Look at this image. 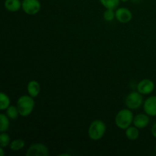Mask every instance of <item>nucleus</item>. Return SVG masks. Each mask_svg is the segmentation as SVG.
<instances>
[{
    "mask_svg": "<svg viewBox=\"0 0 156 156\" xmlns=\"http://www.w3.org/2000/svg\"><path fill=\"white\" fill-rule=\"evenodd\" d=\"M16 106L19 114L21 117H28L34 111L35 106L34 98H32L29 94L21 96L17 101Z\"/></svg>",
    "mask_w": 156,
    "mask_h": 156,
    "instance_id": "f257e3e1",
    "label": "nucleus"
},
{
    "mask_svg": "<svg viewBox=\"0 0 156 156\" xmlns=\"http://www.w3.org/2000/svg\"><path fill=\"white\" fill-rule=\"evenodd\" d=\"M107 130L106 124L101 120H94L88 127V134L89 138L94 141L101 140Z\"/></svg>",
    "mask_w": 156,
    "mask_h": 156,
    "instance_id": "f03ea898",
    "label": "nucleus"
},
{
    "mask_svg": "<svg viewBox=\"0 0 156 156\" xmlns=\"http://www.w3.org/2000/svg\"><path fill=\"white\" fill-rule=\"evenodd\" d=\"M134 116L129 108L122 109L119 111L115 117V124L121 129H127L133 122Z\"/></svg>",
    "mask_w": 156,
    "mask_h": 156,
    "instance_id": "7ed1b4c3",
    "label": "nucleus"
},
{
    "mask_svg": "<svg viewBox=\"0 0 156 156\" xmlns=\"http://www.w3.org/2000/svg\"><path fill=\"white\" fill-rule=\"evenodd\" d=\"M143 103V96L138 91H132L128 94L125 98V105L130 110H137L140 108Z\"/></svg>",
    "mask_w": 156,
    "mask_h": 156,
    "instance_id": "20e7f679",
    "label": "nucleus"
},
{
    "mask_svg": "<svg viewBox=\"0 0 156 156\" xmlns=\"http://www.w3.org/2000/svg\"><path fill=\"white\" fill-rule=\"evenodd\" d=\"M21 9L27 15H35L41 11V4L39 0H23Z\"/></svg>",
    "mask_w": 156,
    "mask_h": 156,
    "instance_id": "39448f33",
    "label": "nucleus"
},
{
    "mask_svg": "<svg viewBox=\"0 0 156 156\" xmlns=\"http://www.w3.org/2000/svg\"><path fill=\"white\" fill-rule=\"evenodd\" d=\"M27 156H47L49 155V149L47 146L43 143H34L27 149L26 152Z\"/></svg>",
    "mask_w": 156,
    "mask_h": 156,
    "instance_id": "423d86ee",
    "label": "nucleus"
},
{
    "mask_svg": "<svg viewBox=\"0 0 156 156\" xmlns=\"http://www.w3.org/2000/svg\"><path fill=\"white\" fill-rule=\"evenodd\" d=\"M115 18L120 23L127 24L132 20L133 14L127 8H117L115 12Z\"/></svg>",
    "mask_w": 156,
    "mask_h": 156,
    "instance_id": "0eeeda50",
    "label": "nucleus"
},
{
    "mask_svg": "<svg viewBox=\"0 0 156 156\" xmlns=\"http://www.w3.org/2000/svg\"><path fill=\"white\" fill-rule=\"evenodd\" d=\"M137 91L142 94H149L155 89V84L151 79H145L137 84Z\"/></svg>",
    "mask_w": 156,
    "mask_h": 156,
    "instance_id": "6e6552de",
    "label": "nucleus"
},
{
    "mask_svg": "<svg viewBox=\"0 0 156 156\" xmlns=\"http://www.w3.org/2000/svg\"><path fill=\"white\" fill-rule=\"evenodd\" d=\"M143 110L146 114L151 117L156 116V95L148 98L143 103Z\"/></svg>",
    "mask_w": 156,
    "mask_h": 156,
    "instance_id": "1a4fd4ad",
    "label": "nucleus"
},
{
    "mask_svg": "<svg viewBox=\"0 0 156 156\" xmlns=\"http://www.w3.org/2000/svg\"><path fill=\"white\" fill-rule=\"evenodd\" d=\"M149 117L148 114H139L134 117L133 124V126H136L139 129H144L149 125Z\"/></svg>",
    "mask_w": 156,
    "mask_h": 156,
    "instance_id": "9d476101",
    "label": "nucleus"
},
{
    "mask_svg": "<svg viewBox=\"0 0 156 156\" xmlns=\"http://www.w3.org/2000/svg\"><path fill=\"white\" fill-rule=\"evenodd\" d=\"M27 93L32 98H36L39 95L41 91V85L39 82L36 80H32L27 83Z\"/></svg>",
    "mask_w": 156,
    "mask_h": 156,
    "instance_id": "9b49d317",
    "label": "nucleus"
},
{
    "mask_svg": "<svg viewBox=\"0 0 156 156\" xmlns=\"http://www.w3.org/2000/svg\"><path fill=\"white\" fill-rule=\"evenodd\" d=\"M21 0H5V9L10 12H16L21 8Z\"/></svg>",
    "mask_w": 156,
    "mask_h": 156,
    "instance_id": "f8f14e48",
    "label": "nucleus"
},
{
    "mask_svg": "<svg viewBox=\"0 0 156 156\" xmlns=\"http://www.w3.org/2000/svg\"><path fill=\"white\" fill-rule=\"evenodd\" d=\"M125 135L126 137L129 140H136L140 136V131H139V128L136 126H129L127 129H125Z\"/></svg>",
    "mask_w": 156,
    "mask_h": 156,
    "instance_id": "ddd939ff",
    "label": "nucleus"
},
{
    "mask_svg": "<svg viewBox=\"0 0 156 156\" xmlns=\"http://www.w3.org/2000/svg\"><path fill=\"white\" fill-rule=\"evenodd\" d=\"M102 6L106 9H112L115 10L118 8L120 0H99Z\"/></svg>",
    "mask_w": 156,
    "mask_h": 156,
    "instance_id": "4468645a",
    "label": "nucleus"
},
{
    "mask_svg": "<svg viewBox=\"0 0 156 156\" xmlns=\"http://www.w3.org/2000/svg\"><path fill=\"white\" fill-rule=\"evenodd\" d=\"M25 146V142L24 140H21V139H17V140H13L11 142L10 145H9V148L12 151L14 152H18V151L21 150Z\"/></svg>",
    "mask_w": 156,
    "mask_h": 156,
    "instance_id": "2eb2a0df",
    "label": "nucleus"
},
{
    "mask_svg": "<svg viewBox=\"0 0 156 156\" xmlns=\"http://www.w3.org/2000/svg\"><path fill=\"white\" fill-rule=\"evenodd\" d=\"M9 126H10V122H9V117L6 114H0V131L1 133L6 132L9 129Z\"/></svg>",
    "mask_w": 156,
    "mask_h": 156,
    "instance_id": "dca6fc26",
    "label": "nucleus"
},
{
    "mask_svg": "<svg viewBox=\"0 0 156 156\" xmlns=\"http://www.w3.org/2000/svg\"><path fill=\"white\" fill-rule=\"evenodd\" d=\"M10 106V98L5 93L1 92L0 94V110L5 111Z\"/></svg>",
    "mask_w": 156,
    "mask_h": 156,
    "instance_id": "f3484780",
    "label": "nucleus"
},
{
    "mask_svg": "<svg viewBox=\"0 0 156 156\" xmlns=\"http://www.w3.org/2000/svg\"><path fill=\"white\" fill-rule=\"evenodd\" d=\"M6 115L9 117L10 120H16L18 118V115H20L17 106L10 105L6 110Z\"/></svg>",
    "mask_w": 156,
    "mask_h": 156,
    "instance_id": "a211bd4d",
    "label": "nucleus"
},
{
    "mask_svg": "<svg viewBox=\"0 0 156 156\" xmlns=\"http://www.w3.org/2000/svg\"><path fill=\"white\" fill-rule=\"evenodd\" d=\"M11 143L10 136L5 132H2L0 134V147L5 148Z\"/></svg>",
    "mask_w": 156,
    "mask_h": 156,
    "instance_id": "6ab92c4d",
    "label": "nucleus"
},
{
    "mask_svg": "<svg viewBox=\"0 0 156 156\" xmlns=\"http://www.w3.org/2000/svg\"><path fill=\"white\" fill-rule=\"evenodd\" d=\"M104 19L106 21H111L115 18V12L112 9H106L104 12Z\"/></svg>",
    "mask_w": 156,
    "mask_h": 156,
    "instance_id": "aec40b11",
    "label": "nucleus"
},
{
    "mask_svg": "<svg viewBox=\"0 0 156 156\" xmlns=\"http://www.w3.org/2000/svg\"><path fill=\"white\" fill-rule=\"evenodd\" d=\"M151 132H152V136L156 139V123L152 126V129H151Z\"/></svg>",
    "mask_w": 156,
    "mask_h": 156,
    "instance_id": "412c9836",
    "label": "nucleus"
},
{
    "mask_svg": "<svg viewBox=\"0 0 156 156\" xmlns=\"http://www.w3.org/2000/svg\"><path fill=\"white\" fill-rule=\"evenodd\" d=\"M0 154H1V156H4V149L2 147H0Z\"/></svg>",
    "mask_w": 156,
    "mask_h": 156,
    "instance_id": "4be33fe9",
    "label": "nucleus"
},
{
    "mask_svg": "<svg viewBox=\"0 0 156 156\" xmlns=\"http://www.w3.org/2000/svg\"><path fill=\"white\" fill-rule=\"evenodd\" d=\"M130 1L132 2H134V3H138V2H140V0H130Z\"/></svg>",
    "mask_w": 156,
    "mask_h": 156,
    "instance_id": "5701e85b",
    "label": "nucleus"
},
{
    "mask_svg": "<svg viewBox=\"0 0 156 156\" xmlns=\"http://www.w3.org/2000/svg\"><path fill=\"white\" fill-rule=\"evenodd\" d=\"M128 1H130V0H120V2H126Z\"/></svg>",
    "mask_w": 156,
    "mask_h": 156,
    "instance_id": "b1692460",
    "label": "nucleus"
},
{
    "mask_svg": "<svg viewBox=\"0 0 156 156\" xmlns=\"http://www.w3.org/2000/svg\"><path fill=\"white\" fill-rule=\"evenodd\" d=\"M69 155V154H61V155Z\"/></svg>",
    "mask_w": 156,
    "mask_h": 156,
    "instance_id": "393cba45",
    "label": "nucleus"
},
{
    "mask_svg": "<svg viewBox=\"0 0 156 156\" xmlns=\"http://www.w3.org/2000/svg\"><path fill=\"white\" fill-rule=\"evenodd\" d=\"M155 152H156V146H155Z\"/></svg>",
    "mask_w": 156,
    "mask_h": 156,
    "instance_id": "a878e982",
    "label": "nucleus"
},
{
    "mask_svg": "<svg viewBox=\"0 0 156 156\" xmlns=\"http://www.w3.org/2000/svg\"><path fill=\"white\" fill-rule=\"evenodd\" d=\"M22 1H23V0H22Z\"/></svg>",
    "mask_w": 156,
    "mask_h": 156,
    "instance_id": "bb28decb",
    "label": "nucleus"
}]
</instances>
